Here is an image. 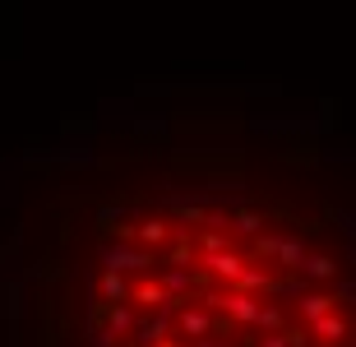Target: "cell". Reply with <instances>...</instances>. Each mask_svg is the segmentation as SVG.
<instances>
[{"instance_id":"cell-1","label":"cell","mask_w":356,"mask_h":347,"mask_svg":"<svg viewBox=\"0 0 356 347\" xmlns=\"http://www.w3.org/2000/svg\"><path fill=\"white\" fill-rule=\"evenodd\" d=\"M352 264V162L287 116H116L0 167V347H356Z\"/></svg>"}]
</instances>
